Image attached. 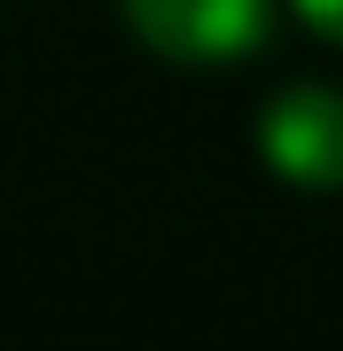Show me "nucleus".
Returning <instances> with one entry per match:
<instances>
[{"mask_svg":"<svg viewBox=\"0 0 343 351\" xmlns=\"http://www.w3.org/2000/svg\"><path fill=\"white\" fill-rule=\"evenodd\" d=\"M296 16H305L312 32H328V39H343V0H296Z\"/></svg>","mask_w":343,"mask_h":351,"instance_id":"nucleus-3","label":"nucleus"},{"mask_svg":"<svg viewBox=\"0 0 343 351\" xmlns=\"http://www.w3.org/2000/svg\"><path fill=\"white\" fill-rule=\"evenodd\" d=\"M125 24L172 63H234L266 47L273 0H125Z\"/></svg>","mask_w":343,"mask_h":351,"instance_id":"nucleus-1","label":"nucleus"},{"mask_svg":"<svg viewBox=\"0 0 343 351\" xmlns=\"http://www.w3.org/2000/svg\"><path fill=\"white\" fill-rule=\"evenodd\" d=\"M257 149L296 188H343V94L335 86H289L257 117Z\"/></svg>","mask_w":343,"mask_h":351,"instance_id":"nucleus-2","label":"nucleus"}]
</instances>
